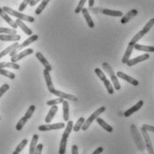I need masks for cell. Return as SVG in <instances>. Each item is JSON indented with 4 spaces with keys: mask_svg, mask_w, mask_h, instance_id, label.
<instances>
[{
    "mask_svg": "<svg viewBox=\"0 0 154 154\" xmlns=\"http://www.w3.org/2000/svg\"><path fill=\"white\" fill-rule=\"evenodd\" d=\"M130 130H131V134H132L133 139L135 143V145L137 146L138 150L141 152H143L146 149L145 146V142L142 137V134H140L139 130L137 129L135 125H131L130 126Z\"/></svg>",
    "mask_w": 154,
    "mask_h": 154,
    "instance_id": "6da1fadb",
    "label": "cell"
},
{
    "mask_svg": "<svg viewBox=\"0 0 154 154\" xmlns=\"http://www.w3.org/2000/svg\"><path fill=\"white\" fill-rule=\"evenodd\" d=\"M73 121L69 120L67 124L66 128H65V130L63 134V136H62V140H61V143H60V147H59V154H65L66 152V146H67V142H68V138H69V135L70 134V132L73 128Z\"/></svg>",
    "mask_w": 154,
    "mask_h": 154,
    "instance_id": "7a4b0ae2",
    "label": "cell"
},
{
    "mask_svg": "<svg viewBox=\"0 0 154 154\" xmlns=\"http://www.w3.org/2000/svg\"><path fill=\"white\" fill-rule=\"evenodd\" d=\"M3 10H4L6 14H10V15H12V16H14V17H16L17 19H20V20H22V21H26V22H34V21H35L34 17L29 16V15H26V14H22L21 12L15 11V10H14V9H12V8H10V7H8V6H4V7H3Z\"/></svg>",
    "mask_w": 154,
    "mask_h": 154,
    "instance_id": "3957f363",
    "label": "cell"
},
{
    "mask_svg": "<svg viewBox=\"0 0 154 154\" xmlns=\"http://www.w3.org/2000/svg\"><path fill=\"white\" fill-rule=\"evenodd\" d=\"M102 67L103 69L109 74V76L110 77V79H111V82H112V85H113V88L115 90L119 91L120 90V84L119 82V79H118V77L116 76V74L114 73V70L113 69L111 68L110 64L108 63H102Z\"/></svg>",
    "mask_w": 154,
    "mask_h": 154,
    "instance_id": "277c9868",
    "label": "cell"
},
{
    "mask_svg": "<svg viewBox=\"0 0 154 154\" xmlns=\"http://www.w3.org/2000/svg\"><path fill=\"white\" fill-rule=\"evenodd\" d=\"M106 110V108L104 107V106H102V107H100L98 110H96L94 113H92L90 116H89V118H88L87 120H85V122H84V124H83V126H82V128H81V129H83V131H86V130H88V128L90 127V125L93 123V121L94 120H95L103 112H104Z\"/></svg>",
    "mask_w": 154,
    "mask_h": 154,
    "instance_id": "5b68a950",
    "label": "cell"
},
{
    "mask_svg": "<svg viewBox=\"0 0 154 154\" xmlns=\"http://www.w3.org/2000/svg\"><path fill=\"white\" fill-rule=\"evenodd\" d=\"M38 35H31L28 39H26L23 43H22L21 45H19V46L16 48V49H14V51H12L9 54H10V56L12 57V56H14V55H15L16 54H18V52L19 51H21L22 49H23L24 47H26V46H28L29 45L32 44L33 42H35L36 40H38Z\"/></svg>",
    "mask_w": 154,
    "mask_h": 154,
    "instance_id": "8992f818",
    "label": "cell"
},
{
    "mask_svg": "<svg viewBox=\"0 0 154 154\" xmlns=\"http://www.w3.org/2000/svg\"><path fill=\"white\" fill-rule=\"evenodd\" d=\"M49 92L58 97H61L63 99H67L69 101H72V102H77L78 101V98L77 96L73 95V94H67V93H64V92H62L60 90H57L55 88H53L51 90H49Z\"/></svg>",
    "mask_w": 154,
    "mask_h": 154,
    "instance_id": "52a82bcc",
    "label": "cell"
},
{
    "mask_svg": "<svg viewBox=\"0 0 154 154\" xmlns=\"http://www.w3.org/2000/svg\"><path fill=\"white\" fill-rule=\"evenodd\" d=\"M66 126L64 123H55V124H46V125H41L38 127V130L45 132V131H51V130H58L64 128Z\"/></svg>",
    "mask_w": 154,
    "mask_h": 154,
    "instance_id": "ba28073f",
    "label": "cell"
},
{
    "mask_svg": "<svg viewBox=\"0 0 154 154\" xmlns=\"http://www.w3.org/2000/svg\"><path fill=\"white\" fill-rule=\"evenodd\" d=\"M141 131H142V134L143 136V140L145 142V146H146V149L148 151V154H154V149L153 146H152V140H151L148 133H147V131L144 128H141Z\"/></svg>",
    "mask_w": 154,
    "mask_h": 154,
    "instance_id": "9c48e42d",
    "label": "cell"
},
{
    "mask_svg": "<svg viewBox=\"0 0 154 154\" xmlns=\"http://www.w3.org/2000/svg\"><path fill=\"white\" fill-rule=\"evenodd\" d=\"M31 54H33V49H32V48L25 49V50H23L21 53H18V54H16L15 55L12 56V57H11V62H12V63H17L18 61L22 60V58H24V57H26V56Z\"/></svg>",
    "mask_w": 154,
    "mask_h": 154,
    "instance_id": "30bf717a",
    "label": "cell"
},
{
    "mask_svg": "<svg viewBox=\"0 0 154 154\" xmlns=\"http://www.w3.org/2000/svg\"><path fill=\"white\" fill-rule=\"evenodd\" d=\"M116 76H117L118 78H119V79H123V80L128 81V83H130L131 85L134 86V87H137V86L139 85V81H138V80H136L135 79H134V78L130 77V76H128V75H127V74H125V73H124V72H122V71H118Z\"/></svg>",
    "mask_w": 154,
    "mask_h": 154,
    "instance_id": "8fae6325",
    "label": "cell"
},
{
    "mask_svg": "<svg viewBox=\"0 0 154 154\" xmlns=\"http://www.w3.org/2000/svg\"><path fill=\"white\" fill-rule=\"evenodd\" d=\"M149 58H150V55H149L148 54H144L139 55V56H137V57H135V58H134V59L128 60V63H127L126 64H127L128 66L132 67L134 66V65H135V64H137V63H141V62H143V61L148 60Z\"/></svg>",
    "mask_w": 154,
    "mask_h": 154,
    "instance_id": "7c38bea8",
    "label": "cell"
},
{
    "mask_svg": "<svg viewBox=\"0 0 154 154\" xmlns=\"http://www.w3.org/2000/svg\"><path fill=\"white\" fill-rule=\"evenodd\" d=\"M0 16L5 21V22H7L14 29H16L17 28H18V26H17V24H16V22H14V21H13L12 20V18L8 15V14H6L4 10H3V8H1L0 7Z\"/></svg>",
    "mask_w": 154,
    "mask_h": 154,
    "instance_id": "4fadbf2b",
    "label": "cell"
},
{
    "mask_svg": "<svg viewBox=\"0 0 154 154\" xmlns=\"http://www.w3.org/2000/svg\"><path fill=\"white\" fill-rule=\"evenodd\" d=\"M143 101L140 100V101H139L135 105H134V106L131 107L130 109H128V110H126V111L124 112V116H125L126 118L130 117L133 113H134V112H136V111H138V110H140V109L143 107Z\"/></svg>",
    "mask_w": 154,
    "mask_h": 154,
    "instance_id": "5bb4252c",
    "label": "cell"
},
{
    "mask_svg": "<svg viewBox=\"0 0 154 154\" xmlns=\"http://www.w3.org/2000/svg\"><path fill=\"white\" fill-rule=\"evenodd\" d=\"M21 39L20 35H0V40L5 41V42H17Z\"/></svg>",
    "mask_w": 154,
    "mask_h": 154,
    "instance_id": "9a60e30c",
    "label": "cell"
},
{
    "mask_svg": "<svg viewBox=\"0 0 154 154\" xmlns=\"http://www.w3.org/2000/svg\"><path fill=\"white\" fill-rule=\"evenodd\" d=\"M137 14H138V11H137L136 9H132V10H130V11L128 12L125 15L122 16V19H121L120 22H121L122 24H125V23L128 22L132 18H134V16H136Z\"/></svg>",
    "mask_w": 154,
    "mask_h": 154,
    "instance_id": "2e32d148",
    "label": "cell"
},
{
    "mask_svg": "<svg viewBox=\"0 0 154 154\" xmlns=\"http://www.w3.org/2000/svg\"><path fill=\"white\" fill-rule=\"evenodd\" d=\"M36 57L38 59V61L43 64V66L45 67V69H47L49 72L52 70V66L50 65V63H48V61L45 59V57L44 55L40 53V52H37L36 53Z\"/></svg>",
    "mask_w": 154,
    "mask_h": 154,
    "instance_id": "e0dca14e",
    "label": "cell"
},
{
    "mask_svg": "<svg viewBox=\"0 0 154 154\" xmlns=\"http://www.w3.org/2000/svg\"><path fill=\"white\" fill-rule=\"evenodd\" d=\"M57 111H58V106H56V105L52 106L51 109L48 111V113H47L45 119V121L46 123H50V122L53 120V119L54 118V116L56 115Z\"/></svg>",
    "mask_w": 154,
    "mask_h": 154,
    "instance_id": "ac0fdd59",
    "label": "cell"
},
{
    "mask_svg": "<svg viewBox=\"0 0 154 154\" xmlns=\"http://www.w3.org/2000/svg\"><path fill=\"white\" fill-rule=\"evenodd\" d=\"M134 45L131 44V43L128 44L127 49H126V52H125V54H124V56H123V58H122V63L126 64V63H128V61L130 60L129 58H130V56H131V54H132L133 50H134Z\"/></svg>",
    "mask_w": 154,
    "mask_h": 154,
    "instance_id": "d6986e66",
    "label": "cell"
},
{
    "mask_svg": "<svg viewBox=\"0 0 154 154\" xmlns=\"http://www.w3.org/2000/svg\"><path fill=\"white\" fill-rule=\"evenodd\" d=\"M16 24H17V26L18 27H20L21 29H22V30L24 32V33H26V35H29V36H31V35H33L32 34V30L24 23V22H22V20H20V19H17L16 21Z\"/></svg>",
    "mask_w": 154,
    "mask_h": 154,
    "instance_id": "ffe728a7",
    "label": "cell"
},
{
    "mask_svg": "<svg viewBox=\"0 0 154 154\" xmlns=\"http://www.w3.org/2000/svg\"><path fill=\"white\" fill-rule=\"evenodd\" d=\"M81 13H82V14H83V16H84V18H85V20H86V22L88 23V27L91 28V29L94 28V23L92 18H91V16H90V14H89V13H88V9H87V8H83L82 11H81Z\"/></svg>",
    "mask_w": 154,
    "mask_h": 154,
    "instance_id": "44dd1931",
    "label": "cell"
},
{
    "mask_svg": "<svg viewBox=\"0 0 154 154\" xmlns=\"http://www.w3.org/2000/svg\"><path fill=\"white\" fill-rule=\"evenodd\" d=\"M43 73H44L45 80L46 86H47V88H48V91L51 90V89H53V88H54V84H53V80H52V78H51V75H50L49 71L45 69Z\"/></svg>",
    "mask_w": 154,
    "mask_h": 154,
    "instance_id": "7402d4cb",
    "label": "cell"
},
{
    "mask_svg": "<svg viewBox=\"0 0 154 154\" xmlns=\"http://www.w3.org/2000/svg\"><path fill=\"white\" fill-rule=\"evenodd\" d=\"M18 46H19V43H18V42H15V43L12 44L11 45H9L8 47H6L5 49H4L2 52H0V59L3 58L4 56H5L6 54H10L12 51H14V49H16Z\"/></svg>",
    "mask_w": 154,
    "mask_h": 154,
    "instance_id": "603a6c76",
    "label": "cell"
},
{
    "mask_svg": "<svg viewBox=\"0 0 154 154\" xmlns=\"http://www.w3.org/2000/svg\"><path fill=\"white\" fill-rule=\"evenodd\" d=\"M134 49L137 51H143L147 53H154V46H150V45H143L134 44Z\"/></svg>",
    "mask_w": 154,
    "mask_h": 154,
    "instance_id": "cb8c5ba5",
    "label": "cell"
},
{
    "mask_svg": "<svg viewBox=\"0 0 154 154\" xmlns=\"http://www.w3.org/2000/svg\"><path fill=\"white\" fill-rule=\"evenodd\" d=\"M103 14L105 15H109V16H114V17H122L123 16V13L121 11H115V10H110V9H103Z\"/></svg>",
    "mask_w": 154,
    "mask_h": 154,
    "instance_id": "d4e9b609",
    "label": "cell"
},
{
    "mask_svg": "<svg viewBox=\"0 0 154 154\" xmlns=\"http://www.w3.org/2000/svg\"><path fill=\"white\" fill-rule=\"evenodd\" d=\"M95 120L97 121V123H98V124H99V125H100V126H101V127H102L105 131H107L108 133H111L112 131H113V128H112L111 126H110L109 124H107V123H106L103 119H101V118H99V117H98Z\"/></svg>",
    "mask_w": 154,
    "mask_h": 154,
    "instance_id": "484cf974",
    "label": "cell"
},
{
    "mask_svg": "<svg viewBox=\"0 0 154 154\" xmlns=\"http://www.w3.org/2000/svg\"><path fill=\"white\" fill-rule=\"evenodd\" d=\"M38 134H33L31 142H30V145H29V154L35 153V149H36V146L38 144Z\"/></svg>",
    "mask_w": 154,
    "mask_h": 154,
    "instance_id": "4316f807",
    "label": "cell"
},
{
    "mask_svg": "<svg viewBox=\"0 0 154 154\" xmlns=\"http://www.w3.org/2000/svg\"><path fill=\"white\" fill-rule=\"evenodd\" d=\"M63 119L65 121H69V102L67 100H64L63 102Z\"/></svg>",
    "mask_w": 154,
    "mask_h": 154,
    "instance_id": "83f0119b",
    "label": "cell"
},
{
    "mask_svg": "<svg viewBox=\"0 0 154 154\" xmlns=\"http://www.w3.org/2000/svg\"><path fill=\"white\" fill-rule=\"evenodd\" d=\"M5 68H9V69H19L20 65L16 63H0V69H5Z\"/></svg>",
    "mask_w": 154,
    "mask_h": 154,
    "instance_id": "f1b7e54d",
    "label": "cell"
},
{
    "mask_svg": "<svg viewBox=\"0 0 154 154\" xmlns=\"http://www.w3.org/2000/svg\"><path fill=\"white\" fill-rule=\"evenodd\" d=\"M49 1H50V0H42V1H41L40 5L38 6V8H37L36 11H35V14H36L37 15H39V14L44 11L46 5H47V4L49 3Z\"/></svg>",
    "mask_w": 154,
    "mask_h": 154,
    "instance_id": "f546056e",
    "label": "cell"
},
{
    "mask_svg": "<svg viewBox=\"0 0 154 154\" xmlns=\"http://www.w3.org/2000/svg\"><path fill=\"white\" fill-rule=\"evenodd\" d=\"M85 120H86V119H85L83 117L79 118V120L76 122V124H75V125H73V128H72V130H74L75 132H79V131L81 129V128H82V126H83V124H84Z\"/></svg>",
    "mask_w": 154,
    "mask_h": 154,
    "instance_id": "4dcf8cb0",
    "label": "cell"
},
{
    "mask_svg": "<svg viewBox=\"0 0 154 154\" xmlns=\"http://www.w3.org/2000/svg\"><path fill=\"white\" fill-rule=\"evenodd\" d=\"M0 75L2 76H5L6 78H9L10 79H15V74L9 71V70H6L5 69H0Z\"/></svg>",
    "mask_w": 154,
    "mask_h": 154,
    "instance_id": "1f68e13d",
    "label": "cell"
},
{
    "mask_svg": "<svg viewBox=\"0 0 154 154\" xmlns=\"http://www.w3.org/2000/svg\"><path fill=\"white\" fill-rule=\"evenodd\" d=\"M0 34H6V35H16L17 31L14 29H8V28H1L0 27Z\"/></svg>",
    "mask_w": 154,
    "mask_h": 154,
    "instance_id": "d6a6232c",
    "label": "cell"
},
{
    "mask_svg": "<svg viewBox=\"0 0 154 154\" xmlns=\"http://www.w3.org/2000/svg\"><path fill=\"white\" fill-rule=\"evenodd\" d=\"M154 25V18H152L149 22H147L145 25H144V27L143 28V32L144 33V34H146V33H148L149 31H150V29L153 27Z\"/></svg>",
    "mask_w": 154,
    "mask_h": 154,
    "instance_id": "836d02e7",
    "label": "cell"
},
{
    "mask_svg": "<svg viewBox=\"0 0 154 154\" xmlns=\"http://www.w3.org/2000/svg\"><path fill=\"white\" fill-rule=\"evenodd\" d=\"M103 85H104V87L106 88L107 89V92L110 94H114V88H113V86L111 85V82H110L109 79H105L104 81H103Z\"/></svg>",
    "mask_w": 154,
    "mask_h": 154,
    "instance_id": "e575fe53",
    "label": "cell"
},
{
    "mask_svg": "<svg viewBox=\"0 0 154 154\" xmlns=\"http://www.w3.org/2000/svg\"><path fill=\"white\" fill-rule=\"evenodd\" d=\"M144 35H145V34L143 32V30H140L138 33H136V34L134 35V37L133 38L132 40H131L129 43H131V44H133V45L136 44V42H138V41H139V40H140V39H141V38H142L144 36Z\"/></svg>",
    "mask_w": 154,
    "mask_h": 154,
    "instance_id": "d590c367",
    "label": "cell"
},
{
    "mask_svg": "<svg viewBox=\"0 0 154 154\" xmlns=\"http://www.w3.org/2000/svg\"><path fill=\"white\" fill-rule=\"evenodd\" d=\"M27 121H28V119H27L25 116H23L22 119L18 121V123L16 124V127H15L16 130H18V131L22 130V128L24 127V125L26 124V122H27Z\"/></svg>",
    "mask_w": 154,
    "mask_h": 154,
    "instance_id": "8d00e7d4",
    "label": "cell"
},
{
    "mask_svg": "<svg viewBox=\"0 0 154 154\" xmlns=\"http://www.w3.org/2000/svg\"><path fill=\"white\" fill-rule=\"evenodd\" d=\"M64 101V99L61 98V97H58L57 99H53V100H50L46 103V104L48 106H54V105H57V104H60V103H63V102Z\"/></svg>",
    "mask_w": 154,
    "mask_h": 154,
    "instance_id": "74e56055",
    "label": "cell"
},
{
    "mask_svg": "<svg viewBox=\"0 0 154 154\" xmlns=\"http://www.w3.org/2000/svg\"><path fill=\"white\" fill-rule=\"evenodd\" d=\"M94 72H95V74L97 75V77L99 78L100 80L104 81V80L107 79L106 76H105V74H104V72H103L102 69H100L99 68H95V69H94Z\"/></svg>",
    "mask_w": 154,
    "mask_h": 154,
    "instance_id": "f35d334b",
    "label": "cell"
},
{
    "mask_svg": "<svg viewBox=\"0 0 154 154\" xmlns=\"http://www.w3.org/2000/svg\"><path fill=\"white\" fill-rule=\"evenodd\" d=\"M35 109H36L35 105H30V106L29 107V109L27 110V111H26V113H25L24 116H25L28 119H29L32 117V115H33V113H34V111H35Z\"/></svg>",
    "mask_w": 154,
    "mask_h": 154,
    "instance_id": "ab89813d",
    "label": "cell"
},
{
    "mask_svg": "<svg viewBox=\"0 0 154 154\" xmlns=\"http://www.w3.org/2000/svg\"><path fill=\"white\" fill-rule=\"evenodd\" d=\"M27 143H28V140L27 139H24V140H22V142L17 145V147H16V149H15V151L17 152H21L22 150L25 148V146L27 145Z\"/></svg>",
    "mask_w": 154,
    "mask_h": 154,
    "instance_id": "60d3db41",
    "label": "cell"
},
{
    "mask_svg": "<svg viewBox=\"0 0 154 154\" xmlns=\"http://www.w3.org/2000/svg\"><path fill=\"white\" fill-rule=\"evenodd\" d=\"M86 2H87V0H80V1H79V3L77 8L75 9V14H79V13H81L82 9L84 8V5H85Z\"/></svg>",
    "mask_w": 154,
    "mask_h": 154,
    "instance_id": "b9f144b4",
    "label": "cell"
},
{
    "mask_svg": "<svg viewBox=\"0 0 154 154\" xmlns=\"http://www.w3.org/2000/svg\"><path fill=\"white\" fill-rule=\"evenodd\" d=\"M31 0H23L22 1V3L20 5V6H19V12H23L24 10H25V8L27 7V5H29V2H30Z\"/></svg>",
    "mask_w": 154,
    "mask_h": 154,
    "instance_id": "7bdbcfd3",
    "label": "cell"
},
{
    "mask_svg": "<svg viewBox=\"0 0 154 154\" xmlns=\"http://www.w3.org/2000/svg\"><path fill=\"white\" fill-rule=\"evenodd\" d=\"M9 88H10V87H9L8 84H4V85H2V87L0 88V98L2 97V95H3Z\"/></svg>",
    "mask_w": 154,
    "mask_h": 154,
    "instance_id": "ee69618b",
    "label": "cell"
},
{
    "mask_svg": "<svg viewBox=\"0 0 154 154\" xmlns=\"http://www.w3.org/2000/svg\"><path fill=\"white\" fill-rule=\"evenodd\" d=\"M43 144L42 143H38L37 144L36 146V149H35V153L34 154H42V150H43Z\"/></svg>",
    "mask_w": 154,
    "mask_h": 154,
    "instance_id": "f6af8a7d",
    "label": "cell"
},
{
    "mask_svg": "<svg viewBox=\"0 0 154 154\" xmlns=\"http://www.w3.org/2000/svg\"><path fill=\"white\" fill-rule=\"evenodd\" d=\"M143 128H144L147 132H152L154 133V127L153 126H151V125H147V124H144L142 126Z\"/></svg>",
    "mask_w": 154,
    "mask_h": 154,
    "instance_id": "bcb514c9",
    "label": "cell"
},
{
    "mask_svg": "<svg viewBox=\"0 0 154 154\" xmlns=\"http://www.w3.org/2000/svg\"><path fill=\"white\" fill-rule=\"evenodd\" d=\"M71 153L72 154H79V148L76 144L72 145L71 147Z\"/></svg>",
    "mask_w": 154,
    "mask_h": 154,
    "instance_id": "7dc6e473",
    "label": "cell"
},
{
    "mask_svg": "<svg viewBox=\"0 0 154 154\" xmlns=\"http://www.w3.org/2000/svg\"><path fill=\"white\" fill-rule=\"evenodd\" d=\"M103 152V147H98L92 154H101Z\"/></svg>",
    "mask_w": 154,
    "mask_h": 154,
    "instance_id": "c3c4849f",
    "label": "cell"
},
{
    "mask_svg": "<svg viewBox=\"0 0 154 154\" xmlns=\"http://www.w3.org/2000/svg\"><path fill=\"white\" fill-rule=\"evenodd\" d=\"M40 1H42V0H31L30 2H29V5L30 6H34V5H36L38 2H40Z\"/></svg>",
    "mask_w": 154,
    "mask_h": 154,
    "instance_id": "681fc988",
    "label": "cell"
},
{
    "mask_svg": "<svg viewBox=\"0 0 154 154\" xmlns=\"http://www.w3.org/2000/svg\"><path fill=\"white\" fill-rule=\"evenodd\" d=\"M94 0H88V5L90 7L94 6Z\"/></svg>",
    "mask_w": 154,
    "mask_h": 154,
    "instance_id": "f907efd6",
    "label": "cell"
},
{
    "mask_svg": "<svg viewBox=\"0 0 154 154\" xmlns=\"http://www.w3.org/2000/svg\"><path fill=\"white\" fill-rule=\"evenodd\" d=\"M12 154H19V152H17L16 151H14V152H13Z\"/></svg>",
    "mask_w": 154,
    "mask_h": 154,
    "instance_id": "816d5d0a",
    "label": "cell"
},
{
    "mask_svg": "<svg viewBox=\"0 0 154 154\" xmlns=\"http://www.w3.org/2000/svg\"><path fill=\"white\" fill-rule=\"evenodd\" d=\"M0 119H1V117H0Z\"/></svg>",
    "mask_w": 154,
    "mask_h": 154,
    "instance_id": "f5cc1de1",
    "label": "cell"
},
{
    "mask_svg": "<svg viewBox=\"0 0 154 154\" xmlns=\"http://www.w3.org/2000/svg\"><path fill=\"white\" fill-rule=\"evenodd\" d=\"M143 154H145V153H143Z\"/></svg>",
    "mask_w": 154,
    "mask_h": 154,
    "instance_id": "db71d44e",
    "label": "cell"
}]
</instances>
